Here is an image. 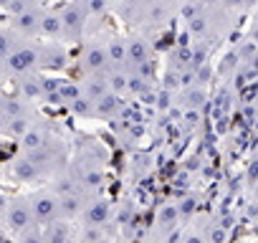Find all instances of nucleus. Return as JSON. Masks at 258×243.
I'll use <instances>...</instances> for the list:
<instances>
[{
	"instance_id": "1",
	"label": "nucleus",
	"mask_w": 258,
	"mask_h": 243,
	"mask_svg": "<svg viewBox=\"0 0 258 243\" xmlns=\"http://www.w3.org/2000/svg\"><path fill=\"white\" fill-rule=\"evenodd\" d=\"M76 69L81 76H96L109 71V56L104 41H84L76 53Z\"/></svg>"
},
{
	"instance_id": "2",
	"label": "nucleus",
	"mask_w": 258,
	"mask_h": 243,
	"mask_svg": "<svg viewBox=\"0 0 258 243\" xmlns=\"http://www.w3.org/2000/svg\"><path fill=\"white\" fill-rule=\"evenodd\" d=\"M58 16H61V26H63V43H84L89 16L81 8L79 0H69V3H63L58 8Z\"/></svg>"
},
{
	"instance_id": "3",
	"label": "nucleus",
	"mask_w": 258,
	"mask_h": 243,
	"mask_svg": "<svg viewBox=\"0 0 258 243\" xmlns=\"http://www.w3.org/2000/svg\"><path fill=\"white\" fill-rule=\"evenodd\" d=\"M71 66V53L61 41H43L38 43V74H61Z\"/></svg>"
},
{
	"instance_id": "4",
	"label": "nucleus",
	"mask_w": 258,
	"mask_h": 243,
	"mask_svg": "<svg viewBox=\"0 0 258 243\" xmlns=\"http://www.w3.org/2000/svg\"><path fill=\"white\" fill-rule=\"evenodd\" d=\"M6 76L8 79H21L28 74H38V43H26L16 48L6 61H3Z\"/></svg>"
},
{
	"instance_id": "5",
	"label": "nucleus",
	"mask_w": 258,
	"mask_h": 243,
	"mask_svg": "<svg viewBox=\"0 0 258 243\" xmlns=\"http://www.w3.org/2000/svg\"><path fill=\"white\" fill-rule=\"evenodd\" d=\"M28 203H31L33 220H36L41 228L48 225L51 220L61 218V198H58L51 188H41V190H36V193L28 198Z\"/></svg>"
},
{
	"instance_id": "6",
	"label": "nucleus",
	"mask_w": 258,
	"mask_h": 243,
	"mask_svg": "<svg viewBox=\"0 0 258 243\" xmlns=\"http://www.w3.org/2000/svg\"><path fill=\"white\" fill-rule=\"evenodd\" d=\"M3 223H6V230L13 233V235H21L26 228H31L36 220H33V213H31V203H28V198L16 195V198L6 200Z\"/></svg>"
},
{
	"instance_id": "7",
	"label": "nucleus",
	"mask_w": 258,
	"mask_h": 243,
	"mask_svg": "<svg viewBox=\"0 0 258 243\" xmlns=\"http://www.w3.org/2000/svg\"><path fill=\"white\" fill-rule=\"evenodd\" d=\"M43 3H36V6H31L28 11H23V13H18V16H13L11 18V31L13 33H18L23 41H36V38H41V16H43Z\"/></svg>"
},
{
	"instance_id": "8",
	"label": "nucleus",
	"mask_w": 258,
	"mask_h": 243,
	"mask_svg": "<svg viewBox=\"0 0 258 243\" xmlns=\"http://www.w3.org/2000/svg\"><path fill=\"white\" fill-rule=\"evenodd\" d=\"M53 142H58V140L53 137V127L48 125L46 119H38L36 125L21 137V152L36 155V152H43V150L53 147Z\"/></svg>"
},
{
	"instance_id": "9",
	"label": "nucleus",
	"mask_w": 258,
	"mask_h": 243,
	"mask_svg": "<svg viewBox=\"0 0 258 243\" xmlns=\"http://www.w3.org/2000/svg\"><path fill=\"white\" fill-rule=\"evenodd\" d=\"M11 175H13L18 183H36V180L46 177L48 172H46V170H43L31 155L21 152V155L11 162Z\"/></svg>"
},
{
	"instance_id": "10",
	"label": "nucleus",
	"mask_w": 258,
	"mask_h": 243,
	"mask_svg": "<svg viewBox=\"0 0 258 243\" xmlns=\"http://www.w3.org/2000/svg\"><path fill=\"white\" fill-rule=\"evenodd\" d=\"M150 58H155V48L150 46V41L145 36H129L126 38V69L145 64Z\"/></svg>"
},
{
	"instance_id": "11",
	"label": "nucleus",
	"mask_w": 258,
	"mask_h": 243,
	"mask_svg": "<svg viewBox=\"0 0 258 243\" xmlns=\"http://www.w3.org/2000/svg\"><path fill=\"white\" fill-rule=\"evenodd\" d=\"M126 109V101L124 96H116V94H104L99 101H94V116L96 119H116L121 111Z\"/></svg>"
},
{
	"instance_id": "12",
	"label": "nucleus",
	"mask_w": 258,
	"mask_h": 243,
	"mask_svg": "<svg viewBox=\"0 0 258 243\" xmlns=\"http://www.w3.org/2000/svg\"><path fill=\"white\" fill-rule=\"evenodd\" d=\"M109 215H111V208H109V203L101 200V198H96V200H86V205H84V210H81L84 225H94V228L104 225V223L109 220Z\"/></svg>"
},
{
	"instance_id": "13",
	"label": "nucleus",
	"mask_w": 258,
	"mask_h": 243,
	"mask_svg": "<svg viewBox=\"0 0 258 243\" xmlns=\"http://www.w3.org/2000/svg\"><path fill=\"white\" fill-rule=\"evenodd\" d=\"M41 38H46V41H61L63 43V26H61L58 8H43V16H41Z\"/></svg>"
},
{
	"instance_id": "14",
	"label": "nucleus",
	"mask_w": 258,
	"mask_h": 243,
	"mask_svg": "<svg viewBox=\"0 0 258 243\" xmlns=\"http://www.w3.org/2000/svg\"><path fill=\"white\" fill-rule=\"evenodd\" d=\"M106 56H109V69H126V38L119 33H111L104 41Z\"/></svg>"
},
{
	"instance_id": "15",
	"label": "nucleus",
	"mask_w": 258,
	"mask_h": 243,
	"mask_svg": "<svg viewBox=\"0 0 258 243\" xmlns=\"http://www.w3.org/2000/svg\"><path fill=\"white\" fill-rule=\"evenodd\" d=\"M79 89L81 96L89 99L91 104L99 101L104 94H109V84H106V74H96V76H81L79 79Z\"/></svg>"
},
{
	"instance_id": "16",
	"label": "nucleus",
	"mask_w": 258,
	"mask_h": 243,
	"mask_svg": "<svg viewBox=\"0 0 258 243\" xmlns=\"http://www.w3.org/2000/svg\"><path fill=\"white\" fill-rule=\"evenodd\" d=\"M16 81V94L26 101H41L43 99V89H41V74H28V76H21V79H13Z\"/></svg>"
},
{
	"instance_id": "17",
	"label": "nucleus",
	"mask_w": 258,
	"mask_h": 243,
	"mask_svg": "<svg viewBox=\"0 0 258 243\" xmlns=\"http://www.w3.org/2000/svg\"><path fill=\"white\" fill-rule=\"evenodd\" d=\"M38 122L36 111L31 114H23V116H13V119H6L3 122V127H0V135H6V137H13V140H21L33 125Z\"/></svg>"
},
{
	"instance_id": "18",
	"label": "nucleus",
	"mask_w": 258,
	"mask_h": 243,
	"mask_svg": "<svg viewBox=\"0 0 258 243\" xmlns=\"http://www.w3.org/2000/svg\"><path fill=\"white\" fill-rule=\"evenodd\" d=\"M71 225L66 218H56L48 225H43V243H69Z\"/></svg>"
},
{
	"instance_id": "19",
	"label": "nucleus",
	"mask_w": 258,
	"mask_h": 243,
	"mask_svg": "<svg viewBox=\"0 0 258 243\" xmlns=\"http://www.w3.org/2000/svg\"><path fill=\"white\" fill-rule=\"evenodd\" d=\"M180 101H182L185 109H195V111H200L203 104L208 101V89L200 86V84H192V86H187V89L180 91Z\"/></svg>"
},
{
	"instance_id": "20",
	"label": "nucleus",
	"mask_w": 258,
	"mask_h": 243,
	"mask_svg": "<svg viewBox=\"0 0 258 243\" xmlns=\"http://www.w3.org/2000/svg\"><path fill=\"white\" fill-rule=\"evenodd\" d=\"M28 41H23L18 33H13L8 26H0V61H6L16 48H21V46H26Z\"/></svg>"
},
{
	"instance_id": "21",
	"label": "nucleus",
	"mask_w": 258,
	"mask_h": 243,
	"mask_svg": "<svg viewBox=\"0 0 258 243\" xmlns=\"http://www.w3.org/2000/svg\"><path fill=\"white\" fill-rule=\"evenodd\" d=\"M106 84H109V91H111V94L126 96L129 71H126V69H109V71H106Z\"/></svg>"
},
{
	"instance_id": "22",
	"label": "nucleus",
	"mask_w": 258,
	"mask_h": 243,
	"mask_svg": "<svg viewBox=\"0 0 258 243\" xmlns=\"http://www.w3.org/2000/svg\"><path fill=\"white\" fill-rule=\"evenodd\" d=\"M218 6L230 16H245L258 11V0H218Z\"/></svg>"
},
{
	"instance_id": "23",
	"label": "nucleus",
	"mask_w": 258,
	"mask_h": 243,
	"mask_svg": "<svg viewBox=\"0 0 258 243\" xmlns=\"http://www.w3.org/2000/svg\"><path fill=\"white\" fill-rule=\"evenodd\" d=\"M79 3L86 11L89 21H101L111 11V0H79Z\"/></svg>"
},
{
	"instance_id": "24",
	"label": "nucleus",
	"mask_w": 258,
	"mask_h": 243,
	"mask_svg": "<svg viewBox=\"0 0 258 243\" xmlns=\"http://www.w3.org/2000/svg\"><path fill=\"white\" fill-rule=\"evenodd\" d=\"M177 218H180V208L177 205H165L160 210V215H157V225L162 230H172L177 225Z\"/></svg>"
},
{
	"instance_id": "25",
	"label": "nucleus",
	"mask_w": 258,
	"mask_h": 243,
	"mask_svg": "<svg viewBox=\"0 0 258 243\" xmlns=\"http://www.w3.org/2000/svg\"><path fill=\"white\" fill-rule=\"evenodd\" d=\"M66 106H69V111H71L74 116H81V119H91V116H94V104H91L89 99H84V96L74 99V101L66 104Z\"/></svg>"
},
{
	"instance_id": "26",
	"label": "nucleus",
	"mask_w": 258,
	"mask_h": 243,
	"mask_svg": "<svg viewBox=\"0 0 258 243\" xmlns=\"http://www.w3.org/2000/svg\"><path fill=\"white\" fill-rule=\"evenodd\" d=\"M58 94H61V101H63V106H66V104H71L74 99H79V96H81L79 81H69V79H61Z\"/></svg>"
},
{
	"instance_id": "27",
	"label": "nucleus",
	"mask_w": 258,
	"mask_h": 243,
	"mask_svg": "<svg viewBox=\"0 0 258 243\" xmlns=\"http://www.w3.org/2000/svg\"><path fill=\"white\" fill-rule=\"evenodd\" d=\"M230 233L223 223H213L208 225V233H205V243H228Z\"/></svg>"
},
{
	"instance_id": "28",
	"label": "nucleus",
	"mask_w": 258,
	"mask_h": 243,
	"mask_svg": "<svg viewBox=\"0 0 258 243\" xmlns=\"http://www.w3.org/2000/svg\"><path fill=\"white\" fill-rule=\"evenodd\" d=\"M180 243H205V233L195 230V228H187L180 238Z\"/></svg>"
},
{
	"instance_id": "29",
	"label": "nucleus",
	"mask_w": 258,
	"mask_h": 243,
	"mask_svg": "<svg viewBox=\"0 0 258 243\" xmlns=\"http://www.w3.org/2000/svg\"><path fill=\"white\" fill-rule=\"evenodd\" d=\"M245 180L253 183V185H258V155L248 162V167H245Z\"/></svg>"
},
{
	"instance_id": "30",
	"label": "nucleus",
	"mask_w": 258,
	"mask_h": 243,
	"mask_svg": "<svg viewBox=\"0 0 258 243\" xmlns=\"http://www.w3.org/2000/svg\"><path fill=\"white\" fill-rule=\"evenodd\" d=\"M245 36H248V38H250V41L258 46V18L250 23V28H248V33H245Z\"/></svg>"
},
{
	"instance_id": "31",
	"label": "nucleus",
	"mask_w": 258,
	"mask_h": 243,
	"mask_svg": "<svg viewBox=\"0 0 258 243\" xmlns=\"http://www.w3.org/2000/svg\"><path fill=\"white\" fill-rule=\"evenodd\" d=\"M8 76H6V69H3V61H0V84H3Z\"/></svg>"
},
{
	"instance_id": "32",
	"label": "nucleus",
	"mask_w": 258,
	"mask_h": 243,
	"mask_svg": "<svg viewBox=\"0 0 258 243\" xmlns=\"http://www.w3.org/2000/svg\"><path fill=\"white\" fill-rule=\"evenodd\" d=\"M6 96H8V94H6L3 89H0V109H3V101H6Z\"/></svg>"
},
{
	"instance_id": "33",
	"label": "nucleus",
	"mask_w": 258,
	"mask_h": 243,
	"mask_svg": "<svg viewBox=\"0 0 258 243\" xmlns=\"http://www.w3.org/2000/svg\"><path fill=\"white\" fill-rule=\"evenodd\" d=\"M250 104H253V106L258 109V89H255V94H253V101H250Z\"/></svg>"
},
{
	"instance_id": "34",
	"label": "nucleus",
	"mask_w": 258,
	"mask_h": 243,
	"mask_svg": "<svg viewBox=\"0 0 258 243\" xmlns=\"http://www.w3.org/2000/svg\"><path fill=\"white\" fill-rule=\"evenodd\" d=\"M3 122H6V116H3V111H0V127H3Z\"/></svg>"
},
{
	"instance_id": "35",
	"label": "nucleus",
	"mask_w": 258,
	"mask_h": 243,
	"mask_svg": "<svg viewBox=\"0 0 258 243\" xmlns=\"http://www.w3.org/2000/svg\"><path fill=\"white\" fill-rule=\"evenodd\" d=\"M255 200H258V185H255Z\"/></svg>"
},
{
	"instance_id": "36",
	"label": "nucleus",
	"mask_w": 258,
	"mask_h": 243,
	"mask_svg": "<svg viewBox=\"0 0 258 243\" xmlns=\"http://www.w3.org/2000/svg\"><path fill=\"white\" fill-rule=\"evenodd\" d=\"M26 3H31V0H26Z\"/></svg>"
},
{
	"instance_id": "37",
	"label": "nucleus",
	"mask_w": 258,
	"mask_h": 243,
	"mask_svg": "<svg viewBox=\"0 0 258 243\" xmlns=\"http://www.w3.org/2000/svg\"><path fill=\"white\" fill-rule=\"evenodd\" d=\"M255 18H258V16H255Z\"/></svg>"
}]
</instances>
